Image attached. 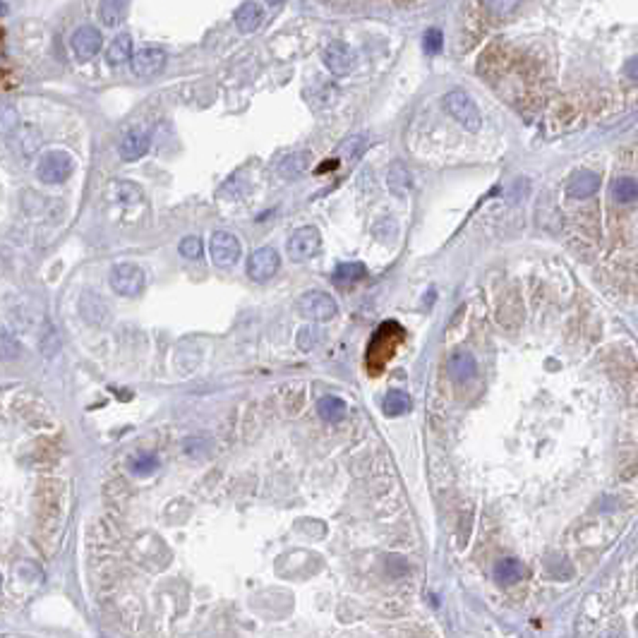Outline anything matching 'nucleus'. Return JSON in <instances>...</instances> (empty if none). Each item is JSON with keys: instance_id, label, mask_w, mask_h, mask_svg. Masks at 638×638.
<instances>
[{"instance_id": "nucleus-1", "label": "nucleus", "mask_w": 638, "mask_h": 638, "mask_svg": "<svg viewBox=\"0 0 638 638\" xmlns=\"http://www.w3.org/2000/svg\"><path fill=\"white\" fill-rule=\"evenodd\" d=\"M441 103H444V108L449 110L451 118H454L459 125H463L468 132H478L480 130L482 115H480L478 106H475V101L463 92V89H451V92H446L444 99H441Z\"/></svg>"}, {"instance_id": "nucleus-2", "label": "nucleus", "mask_w": 638, "mask_h": 638, "mask_svg": "<svg viewBox=\"0 0 638 638\" xmlns=\"http://www.w3.org/2000/svg\"><path fill=\"white\" fill-rule=\"evenodd\" d=\"M74 170V161L68 152L63 149H51V152L41 154L37 163V175L41 183L46 185H60L72 175Z\"/></svg>"}, {"instance_id": "nucleus-3", "label": "nucleus", "mask_w": 638, "mask_h": 638, "mask_svg": "<svg viewBox=\"0 0 638 638\" xmlns=\"http://www.w3.org/2000/svg\"><path fill=\"white\" fill-rule=\"evenodd\" d=\"M295 308H298L300 317H305L308 321H326L336 317V312H339L336 300L329 293H324V290H308V293H303L298 298V303H295Z\"/></svg>"}, {"instance_id": "nucleus-4", "label": "nucleus", "mask_w": 638, "mask_h": 638, "mask_svg": "<svg viewBox=\"0 0 638 638\" xmlns=\"http://www.w3.org/2000/svg\"><path fill=\"white\" fill-rule=\"evenodd\" d=\"M108 283L123 298H134L144 288V271L132 262H120L110 269Z\"/></svg>"}, {"instance_id": "nucleus-5", "label": "nucleus", "mask_w": 638, "mask_h": 638, "mask_svg": "<svg viewBox=\"0 0 638 638\" xmlns=\"http://www.w3.org/2000/svg\"><path fill=\"white\" fill-rule=\"evenodd\" d=\"M209 255H212V262L219 269H228L240 259L243 248H240V240L230 230H216L212 240H209Z\"/></svg>"}, {"instance_id": "nucleus-6", "label": "nucleus", "mask_w": 638, "mask_h": 638, "mask_svg": "<svg viewBox=\"0 0 638 638\" xmlns=\"http://www.w3.org/2000/svg\"><path fill=\"white\" fill-rule=\"evenodd\" d=\"M321 248V235L315 226H303L298 228L286 243V250H288V257L293 262H305V259L315 257Z\"/></svg>"}, {"instance_id": "nucleus-7", "label": "nucleus", "mask_w": 638, "mask_h": 638, "mask_svg": "<svg viewBox=\"0 0 638 638\" xmlns=\"http://www.w3.org/2000/svg\"><path fill=\"white\" fill-rule=\"evenodd\" d=\"M281 269V257L274 248H259L248 257V276L257 283H266Z\"/></svg>"}, {"instance_id": "nucleus-8", "label": "nucleus", "mask_w": 638, "mask_h": 638, "mask_svg": "<svg viewBox=\"0 0 638 638\" xmlns=\"http://www.w3.org/2000/svg\"><path fill=\"white\" fill-rule=\"evenodd\" d=\"M130 63H132V72L137 74V77H142V79L157 77L161 70L166 68V51H161L157 46L139 48V51L132 55Z\"/></svg>"}, {"instance_id": "nucleus-9", "label": "nucleus", "mask_w": 638, "mask_h": 638, "mask_svg": "<svg viewBox=\"0 0 638 638\" xmlns=\"http://www.w3.org/2000/svg\"><path fill=\"white\" fill-rule=\"evenodd\" d=\"M101 43H103L101 32L97 27H92V24H84V27H79L72 34V51L77 55V60L94 58V55L101 51Z\"/></svg>"}, {"instance_id": "nucleus-10", "label": "nucleus", "mask_w": 638, "mask_h": 638, "mask_svg": "<svg viewBox=\"0 0 638 638\" xmlns=\"http://www.w3.org/2000/svg\"><path fill=\"white\" fill-rule=\"evenodd\" d=\"M324 63L336 77H346L353 70V51L346 41H334L324 48Z\"/></svg>"}, {"instance_id": "nucleus-11", "label": "nucleus", "mask_w": 638, "mask_h": 638, "mask_svg": "<svg viewBox=\"0 0 638 638\" xmlns=\"http://www.w3.org/2000/svg\"><path fill=\"white\" fill-rule=\"evenodd\" d=\"M600 175L592 173V170H579L574 178L569 180L566 185V192H569L571 199H588L600 190Z\"/></svg>"}, {"instance_id": "nucleus-12", "label": "nucleus", "mask_w": 638, "mask_h": 638, "mask_svg": "<svg viewBox=\"0 0 638 638\" xmlns=\"http://www.w3.org/2000/svg\"><path fill=\"white\" fill-rule=\"evenodd\" d=\"M264 22V8L259 3H243L238 10H235V24L243 34H252L262 27Z\"/></svg>"}, {"instance_id": "nucleus-13", "label": "nucleus", "mask_w": 638, "mask_h": 638, "mask_svg": "<svg viewBox=\"0 0 638 638\" xmlns=\"http://www.w3.org/2000/svg\"><path fill=\"white\" fill-rule=\"evenodd\" d=\"M79 308H82V317L87 319L89 324L101 326V324H106V321L110 319L106 300H103L101 295H97V293H84Z\"/></svg>"}, {"instance_id": "nucleus-14", "label": "nucleus", "mask_w": 638, "mask_h": 638, "mask_svg": "<svg viewBox=\"0 0 638 638\" xmlns=\"http://www.w3.org/2000/svg\"><path fill=\"white\" fill-rule=\"evenodd\" d=\"M149 152V134L142 130H132L120 142V157L123 161H137Z\"/></svg>"}, {"instance_id": "nucleus-15", "label": "nucleus", "mask_w": 638, "mask_h": 638, "mask_svg": "<svg viewBox=\"0 0 638 638\" xmlns=\"http://www.w3.org/2000/svg\"><path fill=\"white\" fill-rule=\"evenodd\" d=\"M478 368H475V358L468 350H456L449 358V375L454 381H468L473 379Z\"/></svg>"}, {"instance_id": "nucleus-16", "label": "nucleus", "mask_w": 638, "mask_h": 638, "mask_svg": "<svg viewBox=\"0 0 638 638\" xmlns=\"http://www.w3.org/2000/svg\"><path fill=\"white\" fill-rule=\"evenodd\" d=\"M106 60L108 65L118 68V65H125L128 60H132V39L128 34H118V37L110 41L108 51H106Z\"/></svg>"}, {"instance_id": "nucleus-17", "label": "nucleus", "mask_w": 638, "mask_h": 638, "mask_svg": "<svg viewBox=\"0 0 638 638\" xmlns=\"http://www.w3.org/2000/svg\"><path fill=\"white\" fill-rule=\"evenodd\" d=\"M381 408H384V415H389V418H399V415L410 413V408H413V401H410V396L406 394V391L391 389L389 394L384 396V403H381Z\"/></svg>"}, {"instance_id": "nucleus-18", "label": "nucleus", "mask_w": 638, "mask_h": 638, "mask_svg": "<svg viewBox=\"0 0 638 638\" xmlns=\"http://www.w3.org/2000/svg\"><path fill=\"white\" fill-rule=\"evenodd\" d=\"M524 574H526L524 564H521L519 559H511V557L509 559H499L495 566V579H497V584H501V586L516 584V581L524 579Z\"/></svg>"}, {"instance_id": "nucleus-19", "label": "nucleus", "mask_w": 638, "mask_h": 638, "mask_svg": "<svg viewBox=\"0 0 638 638\" xmlns=\"http://www.w3.org/2000/svg\"><path fill=\"white\" fill-rule=\"evenodd\" d=\"M346 403L339 399V396H321L319 403H317V413L321 420H326V423H341V420L346 418Z\"/></svg>"}, {"instance_id": "nucleus-20", "label": "nucleus", "mask_w": 638, "mask_h": 638, "mask_svg": "<svg viewBox=\"0 0 638 638\" xmlns=\"http://www.w3.org/2000/svg\"><path fill=\"white\" fill-rule=\"evenodd\" d=\"M410 183H413V180H410L408 168H406L401 161L391 163V168H389V190L391 192H394L396 197H403V195L408 192Z\"/></svg>"}, {"instance_id": "nucleus-21", "label": "nucleus", "mask_w": 638, "mask_h": 638, "mask_svg": "<svg viewBox=\"0 0 638 638\" xmlns=\"http://www.w3.org/2000/svg\"><path fill=\"white\" fill-rule=\"evenodd\" d=\"M125 10H128V5L120 3V0H103V3L99 5V17H101V22L106 24V27H115V24L123 22Z\"/></svg>"}, {"instance_id": "nucleus-22", "label": "nucleus", "mask_w": 638, "mask_h": 638, "mask_svg": "<svg viewBox=\"0 0 638 638\" xmlns=\"http://www.w3.org/2000/svg\"><path fill=\"white\" fill-rule=\"evenodd\" d=\"M636 180L631 178V175H621V178H617L615 183H612V197L617 199V202L621 204H629L636 199Z\"/></svg>"}, {"instance_id": "nucleus-23", "label": "nucleus", "mask_w": 638, "mask_h": 638, "mask_svg": "<svg viewBox=\"0 0 638 638\" xmlns=\"http://www.w3.org/2000/svg\"><path fill=\"white\" fill-rule=\"evenodd\" d=\"M19 355H22V346H19V341L14 339L8 329L0 326V360L12 363V360H17Z\"/></svg>"}, {"instance_id": "nucleus-24", "label": "nucleus", "mask_w": 638, "mask_h": 638, "mask_svg": "<svg viewBox=\"0 0 638 638\" xmlns=\"http://www.w3.org/2000/svg\"><path fill=\"white\" fill-rule=\"evenodd\" d=\"M368 137L365 134H353L350 139H346L343 144L339 147V154L343 159H348V161H358L360 157H363V152L368 149Z\"/></svg>"}, {"instance_id": "nucleus-25", "label": "nucleus", "mask_w": 638, "mask_h": 638, "mask_svg": "<svg viewBox=\"0 0 638 638\" xmlns=\"http://www.w3.org/2000/svg\"><path fill=\"white\" fill-rule=\"evenodd\" d=\"M19 128V113L12 103H0V134L8 137V134H14Z\"/></svg>"}, {"instance_id": "nucleus-26", "label": "nucleus", "mask_w": 638, "mask_h": 638, "mask_svg": "<svg viewBox=\"0 0 638 638\" xmlns=\"http://www.w3.org/2000/svg\"><path fill=\"white\" fill-rule=\"evenodd\" d=\"M308 163H310L308 152L290 154V157H286V161H283V163H281V173H283L286 178H295V175L305 173V168H308Z\"/></svg>"}, {"instance_id": "nucleus-27", "label": "nucleus", "mask_w": 638, "mask_h": 638, "mask_svg": "<svg viewBox=\"0 0 638 638\" xmlns=\"http://www.w3.org/2000/svg\"><path fill=\"white\" fill-rule=\"evenodd\" d=\"M368 276V269H365V264L360 262H350V264H341L339 269H336L334 279L339 281V283H353V281H360Z\"/></svg>"}, {"instance_id": "nucleus-28", "label": "nucleus", "mask_w": 638, "mask_h": 638, "mask_svg": "<svg viewBox=\"0 0 638 638\" xmlns=\"http://www.w3.org/2000/svg\"><path fill=\"white\" fill-rule=\"evenodd\" d=\"M321 341H324V334H321L319 326H303V329L298 331V346H300V350H312V348H317Z\"/></svg>"}, {"instance_id": "nucleus-29", "label": "nucleus", "mask_w": 638, "mask_h": 638, "mask_svg": "<svg viewBox=\"0 0 638 638\" xmlns=\"http://www.w3.org/2000/svg\"><path fill=\"white\" fill-rule=\"evenodd\" d=\"M180 255L183 257H188V259H199L202 257V252H204V245H202V240L197 238V235H188V238H183L180 240Z\"/></svg>"}, {"instance_id": "nucleus-30", "label": "nucleus", "mask_w": 638, "mask_h": 638, "mask_svg": "<svg viewBox=\"0 0 638 638\" xmlns=\"http://www.w3.org/2000/svg\"><path fill=\"white\" fill-rule=\"evenodd\" d=\"M159 468V459L154 454H142L132 461V473L134 475H152Z\"/></svg>"}, {"instance_id": "nucleus-31", "label": "nucleus", "mask_w": 638, "mask_h": 638, "mask_svg": "<svg viewBox=\"0 0 638 638\" xmlns=\"http://www.w3.org/2000/svg\"><path fill=\"white\" fill-rule=\"evenodd\" d=\"M113 190L118 192V197L123 199V202H139V199H142V190L134 183H115Z\"/></svg>"}, {"instance_id": "nucleus-32", "label": "nucleus", "mask_w": 638, "mask_h": 638, "mask_svg": "<svg viewBox=\"0 0 638 638\" xmlns=\"http://www.w3.org/2000/svg\"><path fill=\"white\" fill-rule=\"evenodd\" d=\"M441 32L439 29H430V32L425 34V51L427 53H439L441 51Z\"/></svg>"}, {"instance_id": "nucleus-33", "label": "nucleus", "mask_w": 638, "mask_h": 638, "mask_svg": "<svg viewBox=\"0 0 638 638\" xmlns=\"http://www.w3.org/2000/svg\"><path fill=\"white\" fill-rule=\"evenodd\" d=\"M634 65H636V60H629V77H631V79L636 77V72H634Z\"/></svg>"}, {"instance_id": "nucleus-34", "label": "nucleus", "mask_w": 638, "mask_h": 638, "mask_svg": "<svg viewBox=\"0 0 638 638\" xmlns=\"http://www.w3.org/2000/svg\"><path fill=\"white\" fill-rule=\"evenodd\" d=\"M5 12H8V5H5V3H0V14H5Z\"/></svg>"}, {"instance_id": "nucleus-35", "label": "nucleus", "mask_w": 638, "mask_h": 638, "mask_svg": "<svg viewBox=\"0 0 638 638\" xmlns=\"http://www.w3.org/2000/svg\"><path fill=\"white\" fill-rule=\"evenodd\" d=\"M0 584H3V579H0Z\"/></svg>"}]
</instances>
